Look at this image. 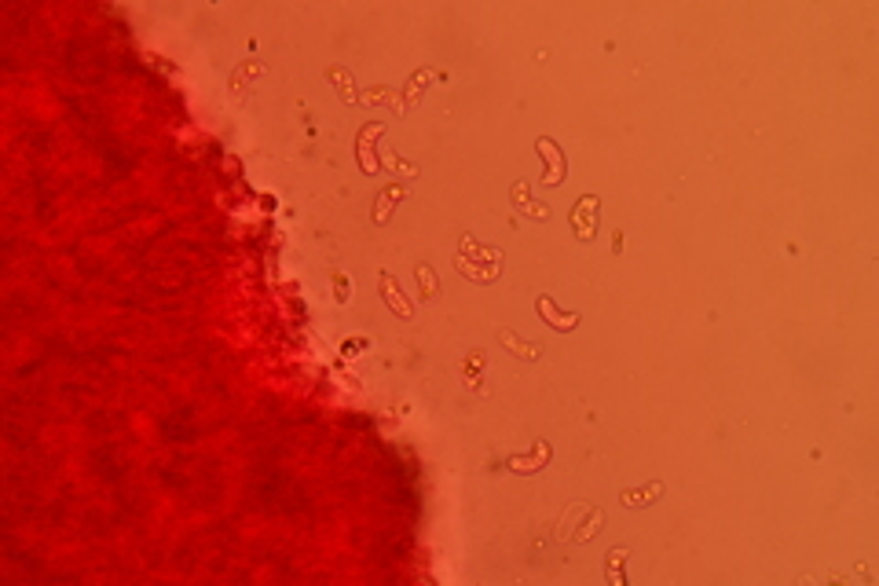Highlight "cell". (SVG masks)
<instances>
[{
    "label": "cell",
    "mask_w": 879,
    "mask_h": 586,
    "mask_svg": "<svg viewBox=\"0 0 879 586\" xmlns=\"http://www.w3.org/2000/svg\"><path fill=\"white\" fill-rule=\"evenodd\" d=\"M539 154L546 158V176H543V184L546 187H557V184H564V172H568V165H564V154L557 151V143L553 139H539Z\"/></svg>",
    "instance_id": "1"
},
{
    "label": "cell",
    "mask_w": 879,
    "mask_h": 586,
    "mask_svg": "<svg viewBox=\"0 0 879 586\" xmlns=\"http://www.w3.org/2000/svg\"><path fill=\"white\" fill-rule=\"evenodd\" d=\"M535 308H539V315L546 319V327L561 330V334H568V330L579 327V315H575V312H561V308H553L550 297H539V301H535Z\"/></svg>",
    "instance_id": "2"
},
{
    "label": "cell",
    "mask_w": 879,
    "mask_h": 586,
    "mask_svg": "<svg viewBox=\"0 0 879 586\" xmlns=\"http://www.w3.org/2000/svg\"><path fill=\"white\" fill-rule=\"evenodd\" d=\"M498 341L506 348H513V355H520V360H539V352H543V345H535V341H520L513 330H498Z\"/></svg>",
    "instance_id": "3"
},
{
    "label": "cell",
    "mask_w": 879,
    "mask_h": 586,
    "mask_svg": "<svg viewBox=\"0 0 879 586\" xmlns=\"http://www.w3.org/2000/svg\"><path fill=\"white\" fill-rule=\"evenodd\" d=\"M378 286L385 289V301H388V308H393V312H396L400 319H407V315L414 312V308L407 304V301H400V286L393 282V275H385V271H381V275H378Z\"/></svg>",
    "instance_id": "4"
},
{
    "label": "cell",
    "mask_w": 879,
    "mask_h": 586,
    "mask_svg": "<svg viewBox=\"0 0 879 586\" xmlns=\"http://www.w3.org/2000/svg\"><path fill=\"white\" fill-rule=\"evenodd\" d=\"M403 194H407V187H403V184H393V187H388V191L381 194V198H378V209H374V220L381 224V220H385L388 213H393V202H400Z\"/></svg>",
    "instance_id": "5"
},
{
    "label": "cell",
    "mask_w": 879,
    "mask_h": 586,
    "mask_svg": "<svg viewBox=\"0 0 879 586\" xmlns=\"http://www.w3.org/2000/svg\"><path fill=\"white\" fill-rule=\"evenodd\" d=\"M418 286H421V301H429V297L440 293V279H436V271L429 264H418Z\"/></svg>",
    "instance_id": "6"
},
{
    "label": "cell",
    "mask_w": 879,
    "mask_h": 586,
    "mask_svg": "<svg viewBox=\"0 0 879 586\" xmlns=\"http://www.w3.org/2000/svg\"><path fill=\"white\" fill-rule=\"evenodd\" d=\"M653 495H663V484H660V480L648 484L645 491H627V495H623V506H630V510H634V506H645V502H653Z\"/></svg>",
    "instance_id": "7"
},
{
    "label": "cell",
    "mask_w": 879,
    "mask_h": 586,
    "mask_svg": "<svg viewBox=\"0 0 879 586\" xmlns=\"http://www.w3.org/2000/svg\"><path fill=\"white\" fill-rule=\"evenodd\" d=\"M513 202H517L520 213H528V217H535V220H546V217H550V209L539 205V202H524V198H513Z\"/></svg>",
    "instance_id": "8"
},
{
    "label": "cell",
    "mask_w": 879,
    "mask_h": 586,
    "mask_svg": "<svg viewBox=\"0 0 879 586\" xmlns=\"http://www.w3.org/2000/svg\"><path fill=\"white\" fill-rule=\"evenodd\" d=\"M334 289H337V301L345 304V301H348V293H352V286H348V279H345L341 271H334Z\"/></svg>",
    "instance_id": "9"
},
{
    "label": "cell",
    "mask_w": 879,
    "mask_h": 586,
    "mask_svg": "<svg viewBox=\"0 0 879 586\" xmlns=\"http://www.w3.org/2000/svg\"><path fill=\"white\" fill-rule=\"evenodd\" d=\"M480 367H484V355H480V352H473V360H465V374H469V370L477 374Z\"/></svg>",
    "instance_id": "10"
}]
</instances>
